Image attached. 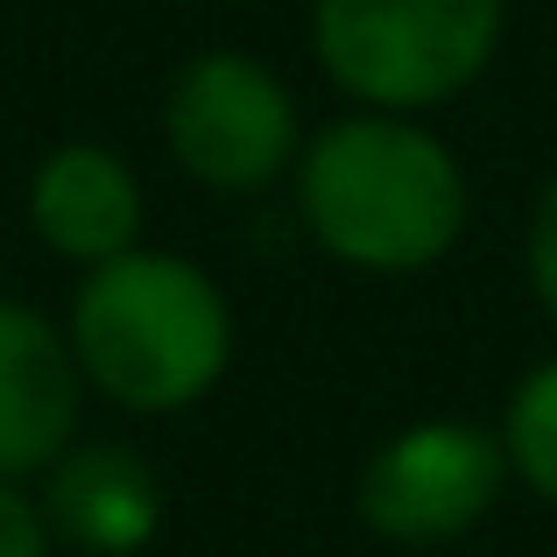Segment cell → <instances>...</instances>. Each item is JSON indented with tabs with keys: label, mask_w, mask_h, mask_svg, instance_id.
I'll list each match as a JSON object with an SVG mask.
<instances>
[{
	"label": "cell",
	"mask_w": 557,
	"mask_h": 557,
	"mask_svg": "<svg viewBox=\"0 0 557 557\" xmlns=\"http://www.w3.org/2000/svg\"><path fill=\"white\" fill-rule=\"evenodd\" d=\"M42 522L57 544L85 557H135L163 530V480L127 445H71L50 466Z\"/></svg>",
	"instance_id": "obj_7"
},
{
	"label": "cell",
	"mask_w": 557,
	"mask_h": 557,
	"mask_svg": "<svg viewBox=\"0 0 557 557\" xmlns=\"http://www.w3.org/2000/svg\"><path fill=\"white\" fill-rule=\"evenodd\" d=\"M508 480V445L466 417H431L395 431L360 473V522L381 544L431 550L480 530Z\"/></svg>",
	"instance_id": "obj_4"
},
{
	"label": "cell",
	"mask_w": 557,
	"mask_h": 557,
	"mask_svg": "<svg viewBox=\"0 0 557 557\" xmlns=\"http://www.w3.org/2000/svg\"><path fill=\"white\" fill-rule=\"evenodd\" d=\"M28 219H36L42 247L64 261H113L135 247L141 233V190L135 170L113 149H92V141H71V149L42 156L36 184H28Z\"/></svg>",
	"instance_id": "obj_8"
},
{
	"label": "cell",
	"mask_w": 557,
	"mask_h": 557,
	"mask_svg": "<svg viewBox=\"0 0 557 557\" xmlns=\"http://www.w3.org/2000/svg\"><path fill=\"white\" fill-rule=\"evenodd\" d=\"M71 354L107 403L170 417L212 395V381L226 374L233 318L212 275L190 269L184 255L127 247L85 275L71 304Z\"/></svg>",
	"instance_id": "obj_1"
},
{
	"label": "cell",
	"mask_w": 557,
	"mask_h": 557,
	"mask_svg": "<svg viewBox=\"0 0 557 557\" xmlns=\"http://www.w3.org/2000/svg\"><path fill=\"white\" fill-rule=\"evenodd\" d=\"M50 522H42V502H28L14 480H0V557H50Z\"/></svg>",
	"instance_id": "obj_10"
},
{
	"label": "cell",
	"mask_w": 557,
	"mask_h": 557,
	"mask_svg": "<svg viewBox=\"0 0 557 557\" xmlns=\"http://www.w3.org/2000/svg\"><path fill=\"white\" fill-rule=\"evenodd\" d=\"M502 0H318V57L354 99L437 107L487 71Z\"/></svg>",
	"instance_id": "obj_3"
},
{
	"label": "cell",
	"mask_w": 557,
	"mask_h": 557,
	"mask_svg": "<svg viewBox=\"0 0 557 557\" xmlns=\"http://www.w3.org/2000/svg\"><path fill=\"white\" fill-rule=\"evenodd\" d=\"M502 445H508V473H522L544 502H557V360L530 368L522 388L508 395Z\"/></svg>",
	"instance_id": "obj_9"
},
{
	"label": "cell",
	"mask_w": 557,
	"mask_h": 557,
	"mask_svg": "<svg viewBox=\"0 0 557 557\" xmlns=\"http://www.w3.org/2000/svg\"><path fill=\"white\" fill-rule=\"evenodd\" d=\"M163 127L177 163L212 190H261L269 177H283L289 149H297V107H289L283 78L240 50L190 57L184 78L170 85Z\"/></svg>",
	"instance_id": "obj_5"
},
{
	"label": "cell",
	"mask_w": 557,
	"mask_h": 557,
	"mask_svg": "<svg viewBox=\"0 0 557 557\" xmlns=\"http://www.w3.org/2000/svg\"><path fill=\"white\" fill-rule=\"evenodd\" d=\"M304 219L354 269H431L466 226V184L437 135L409 121H339L304 156Z\"/></svg>",
	"instance_id": "obj_2"
},
{
	"label": "cell",
	"mask_w": 557,
	"mask_h": 557,
	"mask_svg": "<svg viewBox=\"0 0 557 557\" xmlns=\"http://www.w3.org/2000/svg\"><path fill=\"white\" fill-rule=\"evenodd\" d=\"M530 283L544 297V311L557 318V177L544 190V205H536V226H530Z\"/></svg>",
	"instance_id": "obj_11"
},
{
	"label": "cell",
	"mask_w": 557,
	"mask_h": 557,
	"mask_svg": "<svg viewBox=\"0 0 557 557\" xmlns=\"http://www.w3.org/2000/svg\"><path fill=\"white\" fill-rule=\"evenodd\" d=\"M78 354L28 304H0V480L50 473L78 431Z\"/></svg>",
	"instance_id": "obj_6"
}]
</instances>
